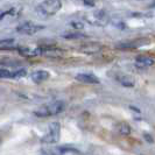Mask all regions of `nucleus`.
<instances>
[{
    "instance_id": "nucleus-12",
    "label": "nucleus",
    "mask_w": 155,
    "mask_h": 155,
    "mask_svg": "<svg viewBox=\"0 0 155 155\" xmlns=\"http://www.w3.org/2000/svg\"><path fill=\"white\" fill-rule=\"evenodd\" d=\"M0 78H13V72L7 69L0 68Z\"/></svg>"
},
{
    "instance_id": "nucleus-1",
    "label": "nucleus",
    "mask_w": 155,
    "mask_h": 155,
    "mask_svg": "<svg viewBox=\"0 0 155 155\" xmlns=\"http://www.w3.org/2000/svg\"><path fill=\"white\" fill-rule=\"evenodd\" d=\"M64 107H65L64 101H54V103H51V104L45 105V106L40 107L39 110H36V111H35V116L42 117V118L55 116V114L61 113L63 110H64Z\"/></svg>"
},
{
    "instance_id": "nucleus-13",
    "label": "nucleus",
    "mask_w": 155,
    "mask_h": 155,
    "mask_svg": "<svg viewBox=\"0 0 155 155\" xmlns=\"http://www.w3.org/2000/svg\"><path fill=\"white\" fill-rule=\"evenodd\" d=\"M63 38H65V39H81V38H84V35L81 33H68V34L63 35Z\"/></svg>"
},
{
    "instance_id": "nucleus-17",
    "label": "nucleus",
    "mask_w": 155,
    "mask_h": 155,
    "mask_svg": "<svg viewBox=\"0 0 155 155\" xmlns=\"http://www.w3.org/2000/svg\"><path fill=\"white\" fill-rule=\"evenodd\" d=\"M145 138H146V140H147V141H149V142H153V138H152L150 135H148V134H145Z\"/></svg>"
},
{
    "instance_id": "nucleus-6",
    "label": "nucleus",
    "mask_w": 155,
    "mask_h": 155,
    "mask_svg": "<svg viewBox=\"0 0 155 155\" xmlns=\"http://www.w3.org/2000/svg\"><path fill=\"white\" fill-rule=\"evenodd\" d=\"M76 79L81 83H85V84H99V79L96 77L93 74H78L76 76Z\"/></svg>"
},
{
    "instance_id": "nucleus-5",
    "label": "nucleus",
    "mask_w": 155,
    "mask_h": 155,
    "mask_svg": "<svg viewBox=\"0 0 155 155\" xmlns=\"http://www.w3.org/2000/svg\"><path fill=\"white\" fill-rule=\"evenodd\" d=\"M42 29H43V26H39V25H35L33 22L21 23L16 27V31L20 34H25V35H31V34H35Z\"/></svg>"
},
{
    "instance_id": "nucleus-16",
    "label": "nucleus",
    "mask_w": 155,
    "mask_h": 155,
    "mask_svg": "<svg viewBox=\"0 0 155 155\" xmlns=\"http://www.w3.org/2000/svg\"><path fill=\"white\" fill-rule=\"evenodd\" d=\"M84 5L90 6V7H93V6H94V2H93V1H84Z\"/></svg>"
},
{
    "instance_id": "nucleus-4",
    "label": "nucleus",
    "mask_w": 155,
    "mask_h": 155,
    "mask_svg": "<svg viewBox=\"0 0 155 155\" xmlns=\"http://www.w3.org/2000/svg\"><path fill=\"white\" fill-rule=\"evenodd\" d=\"M86 21L94 26H105L109 22V16L104 11H94L86 15Z\"/></svg>"
},
{
    "instance_id": "nucleus-3",
    "label": "nucleus",
    "mask_w": 155,
    "mask_h": 155,
    "mask_svg": "<svg viewBox=\"0 0 155 155\" xmlns=\"http://www.w3.org/2000/svg\"><path fill=\"white\" fill-rule=\"evenodd\" d=\"M62 6L61 1L58 0H53V1H43L39 7V11L43 14V15H54L56 14L60 8Z\"/></svg>"
},
{
    "instance_id": "nucleus-2",
    "label": "nucleus",
    "mask_w": 155,
    "mask_h": 155,
    "mask_svg": "<svg viewBox=\"0 0 155 155\" xmlns=\"http://www.w3.org/2000/svg\"><path fill=\"white\" fill-rule=\"evenodd\" d=\"M61 137V126L58 123H51L49 125L48 133L42 138V142L46 143H56Z\"/></svg>"
},
{
    "instance_id": "nucleus-7",
    "label": "nucleus",
    "mask_w": 155,
    "mask_h": 155,
    "mask_svg": "<svg viewBox=\"0 0 155 155\" xmlns=\"http://www.w3.org/2000/svg\"><path fill=\"white\" fill-rule=\"evenodd\" d=\"M154 64V58L150 56H139L135 60V65L140 69H146L148 67H152Z\"/></svg>"
},
{
    "instance_id": "nucleus-9",
    "label": "nucleus",
    "mask_w": 155,
    "mask_h": 155,
    "mask_svg": "<svg viewBox=\"0 0 155 155\" xmlns=\"http://www.w3.org/2000/svg\"><path fill=\"white\" fill-rule=\"evenodd\" d=\"M118 81L120 82V84L124 86H127V87H130V86H134V79H133L131 76H127V75H121V76H119L118 77Z\"/></svg>"
},
{
    "instance_id": "nucleus-10",
    "label": "nucleus",
    "mask_w": 155,
    "mask_h": 155,
    "mask_svg": "<svg viewBox=\"0 0 155 155\" xmlns=\"http://www.w3.org/2000/svg\"><path fill=\"white\" fill-rule=\"evenodd\" d=\"M14 40L13 39H6V40H0V49H4V50H7V49H13L15 48L14 45Z\"/></svg>"
},
{
    "instance_id": "nucleus-11",
    "label": "nucleus",
    "mask_w": 155,
    "mask_h": 155,
    "mask_svg": "<svg viewBox=\"0 0 155 155\" xmlns=\"http://www.w3.org/2000/svg\"><path fill=\"white\" fill-rule=\"evenodd\" d=\"M117 128H118V132L120 133V134H123V135H128L131 133V127H130V125H127L126 123H120L117 126Z\"/></svg>"
},
{
    "instance_id": "nucleus-15",
    "label": "nucleus",
    "mask_w": 155,
    "mask_h": 155,
    "mask_svg": "<svg viewBox=\"0 0 155 155\" xmlns=\"http://www.w3.org/2000/svg\"><path fill=\"white\" fill-rule=\"evenodd\" d=\"M71 26L75 28V29H82L84 27V23L81 22V21H72L71 22Z\"/></svg>"
},
{
    "instance_id": "nucleus-14",
    "label": "nucleus",
    "mask_w": 155,
    "mask_h": 155,
    "mask_svg": "<svg viewBox=\"0 0 155 155\" xmlns=\"http://www.w3.org/2000/svg\"><path fill=\"white\" fill-rule=\"evenodd\" d=\"M23 76H26V70L20 69L18 71H13V78H21Z\"/></svg>"
},
{
    "instance_id": "nucleus-8",
    "label": "nucleus",
    "mask_w": 155,
    "mask_h": 155,
    "mask_svg": "<svg viewBox=\"0 0 155 155\" xmlns=\"http://www.w3.org/2000/svg\"><path fill=\"white\" fill-rule=\"evenodd\" d=\"M48 78H49V72L45 71V70H39V71H35L31 74V79L35 83H42Z\"/></svg>"
}]
</instances>
